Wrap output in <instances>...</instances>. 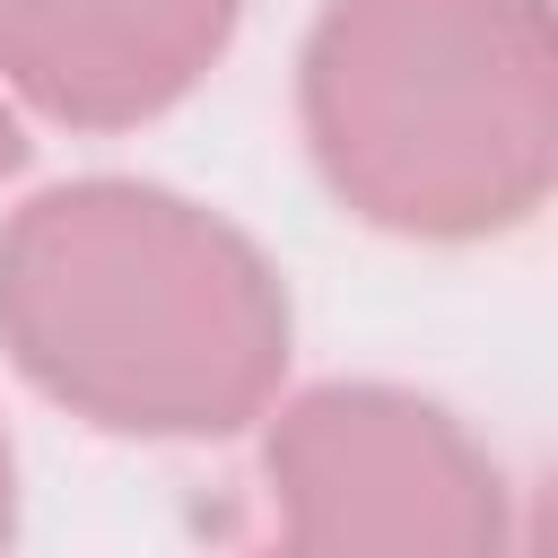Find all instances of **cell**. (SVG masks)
<instances>
[{
	"label": "cell",
	"mask_w": 558,
	"mask_h": 558,
	"mask_svg": "<svg viewBox=\"0 0 558 558\" xmlns=\"http://www.w3.org/2000/svg\"><path fill=\"white\" fill-rule=\"evenodd\" d=\"M244 0H0V87L61 131H131L183 105Z\"/></svg>",
	"instance_id": "4"
},
{
	"label": "cell",
	"mask_w": 558,
	"mask_h": 558,
	"mask_svg": "<svg viewBox=\"0 0 558 558\" xmlns=\"http://www.w3.org/2000/svg\"><path fill=\"white\" fill-rule=\"evenodd\" d=\"M17 166H26V131H17V113L0 96V174H17Z\"/></svg>",
	"instance_id": "6"
},
{
	"label": "cell",
	"mask_w": 558,
	"mask_h": 558,
	"mask_svg": "<svg viewBox=\"0 0 558 558\" xmlns=\"http://www.w3.org/2000/svg\"><path fill=\"white\" fill-rule=\"evenodd\" d=\"M0 349L105 436L201 445L270 418L296 314L270 253L209 201L78 174L0 218Z\"/></svg>",
	"instance_id": "1"
},
{
	"label": "cell",
	"mask_w": 558,
	"mask_h": 558,
	"mask_svg": "<svg viewBox=\"0 0 558 558\" xmlns=\"http://www.w3.org/2000/svg\"><path fill=\"white\" fill-rule=\"evenodd\" d=\"M279 532L253 558H514V497L462 410L410 384H314L270 410Z\"/></svg>",
	"instance_id": "3"
},
{
	"label": "cell",
	"mask_w": 558,
	"mask_h": 558,
	"mask_svg": "<svg viewBox=\"0 0 558 558\" xmlns=\"http://www.w3.org/2000/svg\"><path fill=\"white\" fill-rule=\"evenodd\" d=\"M9 541H17V453L0 436V558H9Z\"/></svg>",
	"instance_id": "5"
},
{
	"label": "cell",
	"mask_w": 558,
	"mask_h": 558,
	"mask_svg": "<svg viewBox=\"0 0 558 558\" xmlns=\"http://www.w3.org/2000/svg\"><path fill=\"white\" fill-rule=\"evenodd\" d=\"M323 192L410 244H480L558 183L549 0H323L296 52Z\"/></svg>",
	"instance_id": "2"
}]
</instances>
